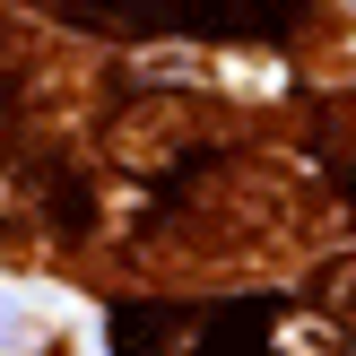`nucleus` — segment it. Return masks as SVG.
<instances>
[{
    "label": "nucleus",
    "mask_w": 356,
    "mask_h": 356,
    "mask_svg": "<svg viewBox=\"0 0 356 356\" xmlns=\"http://www.w3.org/2000/svg\"><path fill=\"white\" fill-rule=\"evenodd\" d=\"M305 0H156V26L183 35H287Z\"/></svg>",
    "instance_id": "f257e3e1"
},
{
    "label": "nucleus",
    "mask_w": 356,
    "mask_h": 356,
    "mask_svg": "<svg viewBox=\"0 0 356 356\" xmlns=\"http://www.w3.org/2000/svg\"><path fill=\"white\" fill-rule=\"evenodd\" d=\"M191 356H270V305H226V313H209Z\"/></svg>",
    "instance_id": "f03ea898"
},
{
    "label": "nucleus",
    "mask_w": 356,
    "mask_h": 356,
    "mask_svg": "<svg viewBox=\"0 0 356 356\" xmlns=\"http://www.w3.org/2000/svg\"><path fill=\"white\" fill-rule=\"evenodd\" d=\"M44 209H52V226H70V235H87V226H96V200H87V183H79V174H61Z\"/></svg>",
    "instance_id": "7ed1b4c3"
},
{
    "label": "nucleus",
    "mask_w": 356,
    "mask_h": 356,
    "mask_svg": "<svg viewBox=\"0 0 356 356\" xmlns=\"http://www.w3.org/2000/svg\"><path fill=\"white\" fill-rule=\"evenodd\" d=\"M348 209H356V174H348Z\"/></svg>",
    "instance_id": "20e7f679"
}]
</instances>
